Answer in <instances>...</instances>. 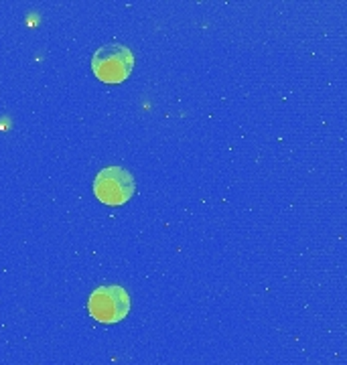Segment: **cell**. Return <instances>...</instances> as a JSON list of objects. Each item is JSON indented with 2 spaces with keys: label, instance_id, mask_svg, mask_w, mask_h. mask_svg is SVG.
I'll return each instance as SVG.
<instances>
[{
  "label": "cell",
  "instance_id": "3957f363",
  "mask_svg": "<svg viewBox=\"0 0 347 365\" xmlns=\"http://www.w3.org/2000/svg\"><path fill=\"white\" fill-rule=\"evenodd\" d=\"M136 191V181L130 170L122 167H106L94 179V195L104 205H124Z\"/></svg>",
  "mask_w": 347,
  "mask_h": 365
},
{
  "label": "cell",
  "instance_id": "6da1fadb",
  "mask_svg": "<svg viewBox=\"0 0 347 365\" xmlns=\"http://www.w3.org/2000/svg\"><path fill=\"white\" fill-rule=\"evenodd\" d=\"M134 69V55L120 43L104 45L91 57V71L104 83H122Z\"/></svg>",
  "mask_w": 347,
  "mask_h": 365
},
{
  "label": "cell",
  "instance_id": "7a4b0ae2",
  "mask_svg": "<svg viewBox=\"0 0 347 365\" xmlns=\"http://www.w3.org/2000/svg\"><path fill=\"white\" fill-rule=\"evenodd\" d=\"M88 311L104 325H114L130 313V294L120 284L98 287L88 299Z\"/></svg>",
  "mask_w": 347,
  "mask_h": 365
}]
</instances>
